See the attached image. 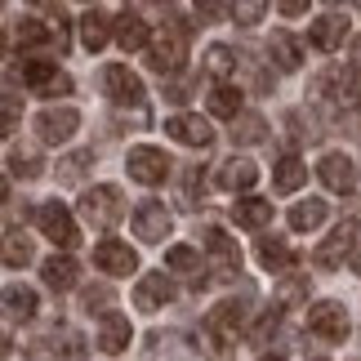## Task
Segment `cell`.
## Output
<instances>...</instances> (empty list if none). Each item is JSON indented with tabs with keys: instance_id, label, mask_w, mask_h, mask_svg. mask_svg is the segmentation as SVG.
Here are the masks:
<instances>
[{
	"instance_id": "obj_1",
	"label": "cell",
	"mask_w": 361,
	"mask_h": 361,
	"mask_svg": "<svg viewBox=\"0 0 361 361\" xmlns=\"http://www.w3.org/2000/svg\"><path fill=\"white\" fill-rule=\"evenodd\" d=\"M188 59V27H165L157 40H147V67L161 76H174Z\"/></svg>"
},
{
	"instance_id": "obj_2",
	"label": "cell",
	"mask_w": 361,
	"mask_h": 361,
	"mask_svg": "<svg viewBox=\"0 0 361 361\" xmlns=\"http://www.w3.org/2000/svg\"><path fill=\"white\" fill-rule=\"evenodd\" d=\"M80 214H85V224L94 228H116L121 224V214H125V197H121V188L112 183H103V188H90L85 197H80Z\"/></svg>"
},
{
	"instance_id": "obj_3",
	"label": "cell",
	"mask_w": 361,
	"mask_h": 361,
	"mask_svg": "<svg viewBox=\"0 0 361 361\" xmlns=\"http://www.w3.org/2000/svg\"><path fill=\"white\" fill-rule=\"evenodd\" d=\"M357 237H361V224H357V219H343V224H339L335 232H330V237H326L322 245H317L312 263H317L322 272H335L339 263H343V259H348L353 250H357Z\"/></svg>"
},
{
	"instance_id": "obj_4",
	"label": "cell",
	"mask_w": 361,
	"mask_h": 361,
	"mask_svg": "<svg viewBox=\"0 0 361 361\" xmlns=\"http://www.w3.org/2000/svg\"><path fill=\"white\" fill-rule=\"evenodd\" d=\"M36 224H40V232H45L54 245H63V250H72V245L80 241L76 219H72V210H67L63 201H45V205L36 210Z\"/></svg>"
},
{
	"instance_id": "obj_5",
	"label": "cell",
	"mask_w": 361,
	"mask_h": 361,
	"mask_svg": "<svg viewBox=\"0 0 361 361\" xmlns=\"http://www.w3.org/2000/svg\"><path fill=\"white\" fill-rule=\"evenodd\" d=\"M241 322H245V308L241 303H219V308L205 317V339H210V348L214 353H224L232 339H237V330H241Z\"/></svg>"
},
{
	"instance_id": "obj_6",
	"label": "cell",
	"mask_w": 361,
	"mask_h": 361,
	"mask_svg": "<svg viewBox=\"0 0 361 361\" xmlns=\"http://www.w3.org/2000/svg\"><path fill=\"white\" fill-rule=\"evenodd\" d=\"M308 330L326 343H343L348 339V312H343V303L326 299V303H317V308H308Z\"/></svg>"
},
{
	"instance_id": "obj_7",
	"label": "cell",
	"mask_w": 361,
	"mask_h": 361,
	"mask_svg": "<svg viewBox=\"0 0 361 361\" xmlns=\"http://www.w3.org/2000/svg\"><path fill=\"white\" fill-rule=\"evenodd\" d=\"M170 157H165L161 147H147V143H138L130 147V178H138V183H147V188H157L165 183V174H170Z\"/></svg>"
},
{
	"instance_id": "obj_8",
	"label": "cell",
	"mask_w": 361,
	"mask_h": 361,
	"mask_svg": "<svg viewBox=\"0 0 361 361\" xmlns=\"http://www.w3.org/2000/svg\"><path fill=\"white\" fill-rule=\"evenodd\" d=\"M80 130V112L76 107H45L36 116V138L40 143H67Z\"/></svg>"
},
{
	"instance_id": "obj_9",
	"label": "cell",
	"mask_w": 361,
	"mask_h": 361,
	"mask_svg": "<svg viewBox=\"0 0 361 361\" xmlns=\"http://www.w3.org/2000/svg\"><path fill=\"white\" fill-rule=\"evenodd\" d=\"M134 237H143L147 245H157L170 237V210L161 201H138L134 210Z\"/></svg>"
},
{
	"instance_id": "obj_10",
	"label": "cell",
	"mask_w": 361,
	"mask_h": 361,
	"mask_svg": "<svg viewBox=\"0 0 361 361\" xmlns=\"http://www.w3.org/2000/svg\"><path fill=\"white\" fill-rule=\"evenodd\" d=\"M170 299H174V286H170V276H165V272L138 276V286H134V308H138V312H157V308H165Z\"/></svg>"
},
{
	"instance_id": "obj_11",
	"label": "cell",
	"mask_w": 361,
	"mask_h": 361,
	"mask_svg": "<svg viewBox=\"0 0 361 361\" xmlns=\"http://www.w3.org/2000/svg\"><path fill=\"white\" fill-rule=\"evenodd\" d=\"M165 134H170L174 143H183V147H205V143L214 138L210 121H205V116H192V112L170 116V121H165Z\"/></svg>"
},
{
	"instance_id": "obj_12",
	"label": "cell",
	"mask_w": 361,
	"mask_h": 361,
	"mask_svg": "<svg viewBox=\"0 0 361 361\" xmlns=\"http://www.w3.org/2000/svg\"><path fill=\"white\" fill-rule=\"evenodd\" d=\"M103 90H107V99L112 103H143V80H138L130 67H103Z\"/></svg>"
},
{
	"instance_id": "obj_13",
	"label": "cell",
	"mask_w": 361,
	"mask_h": 361,
	"mask_svg": "<svg viewBox=\"0 0 361 361\" xmlns=\"http://www.w3.org/2000/svg\"><path fill=\"white\" fill-rule=\"evenodd\" d=\"M205 250H210L219 276H237L241 272V250H237V241H232L224 228H210V232H205Z\"/></svg>"
},
{
	"instance_id": "obj_14",
	"label": "cell",
	"mask_w": 361,
	"mask_h": 361,
	"mask_svg": "<svg viewBox=\"0 0 361 361\" xmlns=\"http://www.w3.org/2000/svg\"><path fill=\"white\" fill-rule=\"evenodd\" d=\"M317 174H322V183H326L330 192H353V188H357V165L343 157V152H330V157H322Z\"/></svg>"
},
{
	"instance_id": "obj_15",
	"label": "cell",
	"mask_w": 361,
	"mask_h": 361,
	"mask_svg": "<svg viewBox=\"0 0 361 361\" xmlns=\"http://www.w3.org/2000/svg\"><path fill=\"white\" fill-rule=\"evenodd\" d=\"M94 263H99L103 272H112V276H130L138 268L134 250L125 241H99V245H94Z\"/></svg>"
},
{
	"instance_id": "obj_16",
	"label": "cell",
	"mask_w": 361,
	"mask_h": 361,
	"mask_svg": "<svg viewBox=\"0 0 361 361\" xmlns=\"http://www.w3.org/2000/svg\"><path fill=\"white\" fill-rule=\"evenodd\" d=\"M343 40H348V13H322V18L312 23V45L335 54L343 49Z\"/></svg>"
},
{
	"instance_id": "obj_17",
	"label": "cell",
	"mask_w": 361,
	"mask_h": 361,
	"mask_svg": "<svg viewBox=\"0 0 361 361\" xmlns=\"http://www.w3.org/2000/svg\"><path fill=\"white\" fill-rule=\"evenodd\" d=\"M0 312H5V322H32L36 317V290L32 286H5L0 290Z\"/></svg>"
},
{
	"instance_id": "obj_18",
	"label": "cell",
	"mask_w": 361,
	"mask_h": 361,
	"mask_svg": "<svg viewBox=\"0 0 361 361\" xmlns=\"http://www.w3.org/2000/svg\"><path fill=\"white\" fill-rule=\"evenodd\" d=\"M255 178H259V165L255 161H241V157H232L219 165V174H214V183L224 188V192H245V188H255Z\"/></svg>"
},
{
	"instance_id": "obj_19",
	"label": "cell",
	"mask_w": 361,
	"mask_h": 361,
	"mask_svg": "<svg viewBox=\"0 0 361 361\" xmlns=\"http://www.w3.org/2000/svg\"><path fill=\"white\" fill-rule=\"evenodd\" d=\"M130 335H134V330H130V317H125V312H107L99 322V348L112 353V357L130 348Z\"/></svg>"
},
{
	"instance_id": "obj_20",
	"label": "cell",
	"mask_w": 361,
	"mask_h": 361,
	"mask_svg": "<svg viewBox=\"0 0 361 361\" xmlns=\"http://www.w3.org/2000/svg\"><path fill=\"white\" fill-rule=\"evenodd\" d=\"M112 32H116V45L125 49V54H130V49H147V23L143 18H138V13H130V9H125L121 13V18L112 23Z\"/></svg>"
},
{
	"instance_id": "obj_21",
	"label": "cell",
	"mask_w": 361,
	"mask_h": 361,
	"mask_svg": "<svg viewBox=\"0 0 361 361\" xmlns=\"http://www.w3.org/2000/svg\"><path fill=\"white\" fill-rule=\"evenodd\" d=\"M268 54H272V63L281 67V72H295V67L303 63V45L290 32H272V40H268Z\"/></svg>"
},
{
	"instance_id": "obj_22",
	"label": "cell",
	"mask_w": 361,
	"mask_h": 361,
	"mask_svg": "<svg viewBox=\"0 0 361 361\" xmlns=\"http://www.w3.org/2000/svg\"><path fill=\"white\" fill-rule=\"evenodd\" d=\"M45 286L49 290H72L76 281H80V268H76V259H67V255H54V259H45Z\"/></svg>"
},
{
	"instance_id": "obj_23",
	"label": "cell",
	"mask_w": 361,
	"mask_h": 361,
	"mask_svg": "<svg viewBox=\"0 0 361 361\" xmlns=\"http://www.w3.org/2000/svg\"><path fill=\"white\" fill-rule=\"evenodd\" d=\"M32 237H23V232H5V237H0V263H5V268H27V263H32Z\"/></svg>"
},
{
	"instance_id": "obj_24",
	"label": "cell",
	"mask_w": 361,
	"mask_h": 361,
	"mask_svg": "<svg viewBox=\"0 0 361 361\" xmlns=\"http://www.w3.org/2000/svg\"><path fill=\"white\" fill-rule=\"evenodd\" d=\"M165 268L178 272V276H192V281H201L205 263H201V255H197L192 245H170V250H165Z\"/></svg>"
},
{
	"instance_id": "obj_25",
	"label": "cell",
	"mask_w": 361,
	"mask_h": 361,
	"mask_svg": "<svg viewBox=\"0 0 361 361\" xmlns=\"http://www.w3.org/2000/svg\"><path fill=\"white\" fill-rule=\"evenodd\" d=\"M107 36H112V23H107V13H103V9H90L85 18H80V40H85V49L99 54V49L107 45Z\"/></svg>"
},
{
	"instance_id": "obj_26",
	"label": "cell",
	"mask_w": 361,
	"mask_h": 361,
	"mask_svg": "<svg viewBox=\"0 0 361 361\" xmlns=\"http://www.w3.org/2000/svg\"><path fill=\"white\" fill-rule=\"evenodd\" d=\"M303 178H308V165H303L299 157H281V161L272 165V183H276V192H299Z\"/></svg>"
},
{
	"instance_id": "obj_27",
	"label": "cell",
	"mask_w": 361,
	"mask_h": 361,
	"mask_svg": "<svg viewBox=\"0 0 361 361\" xmlns=\"http://www.w3.org/2000/svg\"><path fill=\"white\" fill-rule=\"evenodd\" d=\"M255 255H259V263H263L268 272H286L290 263H295V255H290V245H286L281 237H263Z\"/></svg>"
},
{
	"instance_id": "obj_28",
	"label": "cell",
	"mask_w": 361,
	"mask_h": 361,
	"mask_svg": "<svg viewBox=\"0 0 361 361\" xmlns=\"http://www.w3.org/2000/svg\"><path fill=\"white\" fill-rule=\"evenodd\" d=\"M9 174L13 178H40L45 174V161H40L36 147H13L9 152Z\"/></svg>"
},
{
	"instance_id": "obj_29",
	"label": "cell",
	"mask_w": 361,
	"mask_h": 361,
	"mask_svg": "<svg viewBox=\"0 0 361 361\" xmlns=\"http://www.w3.org/2000/svg\"><path fill=\"white\" fill-rule=\"evenodd\" d=\"M232 138H237V143H263V138H268V121L263 116H255V112H241V116H232Z\"/></svg>"
},
{
	"instance_id": "obj_30",
	"label": "cell",
	"mask_w": 361,
	"mask_h": 361,
	"mask_svg": "<svg viewBox=\"0 0 361 361\" xmlns=\"http://www.w3.org/2000/svg\"><path fill=\"white\" fill-rule=\"evenodd\" d=\"M54 76H59V67H54L49 59H23V63H18V80H27V85H32L36 94L45 90Z\"/></svg>"
},
{
	"instance_id": "obj_31",
	"label": "cell",
	"mask_w": 361,
	"mask_h": 361,
	"mask_svg": "<svg viewBox=\"0 0 361 361\" xmlns=\"http://www.w3.org/2000/svg\"><path fill=\"white\" fill-rule=\"evenodd\" d=\"M152 361H192L183 335H152Z\"/></svg>"
},
{
	"instance_id": "obj_32",
	"label": "cell",
	"mask_w": 361,
	"mask_h": 361,
	"mask_svg": "<svg viewBox=\"0 0 361 361\" xmlns=\"http://www.w3.org/2000/svg\"><path fill=\"white\" fill-rule=\"evenodd\" d=\"M322 219H326V201L308 197V201H299L295 210H290V228H295V232H312Z\"/></svg>"
},
{
	"instance_id": "obj_33",
	"label": "cell",
	"mask_w": 361,
	"mask_h": 361,
	"mask_svg": "<svg viewBox=\"0 0 361 361\" xmlns=\"http://www.w3.org/2000/svg\"><path fill=\"white\" fill-rule=\"evenodd\" d=\"M237 224L241 228H263L272 219V201H259V197H245V201H237Z\"/></svg>"
},
{
	"instance_id": "obj_34",
	"label": "cell",
	"mask_w": 361,
	"mask_h": 361,
	"mask_svg": "<svg viewBox=\"0 0 361 361\" xmlns=\"http://www.w3.org/2000/svg\"><path fill=\"white\" fill-rule=\"evenodd\" d=\"M210 112H214V116H241V90L214 85V90H210Z\"/></svg>"
},
{
	"instance_id": "obj_35",
	"label": "cell",
	"mask_w": 361,
	"mask_h": 361,
	"mask_svg": "<svg viewBox=\"0 0 361 361\" xmlns=\"http://www.w3.org/2000/svg\"><path fill=\"white\" fill-rule=\"evenodd\" d=\"M90 161H94V152H72V157H63L59 165V178L63 183H80V178H85V170H90Z\"/></svg>"
},
{
	"instance_id": "obj_36",
	"label": "cell",
	"mask_w": 361,
	"mask_h": 361,
	"mask_svg": "<svg viewBox=\"0 0 361 361\" xmlns=\"http://www.w3.org/2000/svg\"><path fill=\"white\" fill-rule=\"evenodd\" d=\"M18 116H23V94H13L9 85H0V130L18 125Z\"/></svg>"
},
{
	"instance_id": "obj_37",
	"label": "cell",
	"mask_w": 361,
	"mask_h": 361,
	"mask_svg": "<svg viewBox=\"0 0 361 361\" xmlns=\"http://www.w3.org/2000/svg\"><path fill=\"white\" fill-rule=\"evenodd\" d=\"M232 67H237V54H232L228 45H210V54H205V72H210V76H228Z\"/></svg>"
},
{
	"instance_id": "obj_38",
	"label": "cell",
	"mask_w": 361,
	"mask_h": 361,
	"mask_svg": "<svg viewBox=\"0 0 361 361\" xmlns=\"http://www.w3.org/2000/svg\"><path fill=\"white\" fill-rule=\"evenodd\" d=\"M228 13H232V18H237L241 27H255L263 13H268V5H263V0H241V5H232Z\"/></svg>"
},
{
	"instance_id": "obj_39",
	"label": "cell",
	"mask_w": 361,
	"mask_h": 361,
	"mask_svg": "<svg viewBox=\"0 0 361 361\" xmlns=\"http://www.w3.org/2000/svg\"><path fill=\"white\" fill-rule=\"evenodd\" d=\"M107 303H112V290H107V286H90V290H85V308H90V312L107 317V312H112Z\"/></svg>"
},
{
	"instance_id": "obj_40",
	"label": "cell",
	"mask_w": 361,
	"mask_h": 361,
	"mask_svg": "<svg viewBox=\"0 0 361 361\" xmlns=\"http://www.w3.org/2000/svg\"><path fill=\"white\" fill-rule=\"evenodd\" d=\"M27 361H59V353L45 348V343H36V348H27Z\"/></svg>"
},
{
	"instance_id": "obj_41",
	"label": "cell",
	"mask_w": 361,
	"mask_h": 361,
	"mask_svg": "<svg viewBox=\"0 0 361 361\" xmlns=\"http://www.w3.org/2000/svg\"><path fill=\"white\" fill-rule=\"evenodd\" d=\"M281 13L286 18H299V13H308V0H281Z\"/></svg>"
},
{
	"instance_id": "obj_42",
	"label": "cell",
	"mask_w": 361,
	"mask_h": 361,
	"mask_svg": "<svg viewBox=\"0 0 361 361\" xmlns=\"http://www.w3.org/2000/svg\"><path fill=\"white\" fill-rule=\"evenodd\" d=\"M9 348H13V343H9V335H5V330H0V361L9 357Z\"/></svg>"
},
{
	"instance_id": "obj_43",
	"label": "cell",
	"mask_w": 361,
	"mask_h": 361,
	"mask_svg": "<svg viewBox=\"0 0 361 361\" xmlns=\"http://www.w3.org/2000/svg\"><path fill=\"white\" fill-rule=\"evenodd\" d=\"M5 201H9V178L0 174V205H5Z\"/></svg>"
},
{
	"instance_id": "obj_44",
	"label": "cell",
	"mask_w": 361,
	"mask_h": 361,
	"mask_svg": "<svg viewBox=\"0 0 361 361\" xmlns=\"http://www.w3.org/2000/svg\"><path fill=\"white\" fill-rule=\"evenodd\" d=\"M353 272L361 276V250H357V255H353Z\"/></svg>"
},
{
	"instance_id": "obj_45",
	"label": "cell",
	"mask_w": 361,
	"mask_h": 361,
	"mask_svg": "<svg viewBox=\"0 0 361 361\" xmlns=\"http://www.w3.org/2000/svg\"><path fill=\"white\" fill-rule=\"evenodd\" d=\"M5 45H9V36H5V32H0V54H5Z\"/></svg>"
},
{
	"instance_id": "obj_46",
	"label": "cell",
	"mask_w": 361,
	"mask_h": 361,
	"mask_svg": "<svg viewBox=\"0 0 361 361\" xmlns=\"http://www.w3.org/2000/svg\"><path fill=\"white\" fill-rule=\"evenodd\" d=\"M259 361H286V357H276V353H272V357H259Z\"/></svg>"
}]
</instances>
